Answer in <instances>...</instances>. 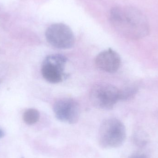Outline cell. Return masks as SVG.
<instances>
[{"instance_id":"obj_11","label":"cell","mask_w":158,"mask_h":158,"mask_svg":"<svg viewBox=\"0 0 158 158\" xmlns=\"http://www.w3.org/2000/svg\"><path fill=\"white\" fill-rule=\"evenodd\" d=\"M130 158H138V155L132 156Z\"/></svg>"},{"instance_id":"obj_4","label":"cell","mask_w":158,"mask_h":158,"mask_svg":"<svg viewBox=\"0 0 158 158\" xmlns=\"http://www.w3.org/2000/svg\"><path fill=\"white\" fill-rule=\"evenodd\" d=\"M67 62L65 56L60 54L50 55L43 62L41 73L44 78L51 83L61 82L67 77L65 68Z\"/></svg>"},{"instance_id":"obj_7","label":"cell","mask_w":158,"mask_h":158,"mask_svg":"<svg viewBox=\"0 0 158 158\" xmlns=\"http://www.w3.org/2000/svg\"><path fill=\"white\" fill-rule=\"evenodd\" d=\"M97 67L101 71L115 73L120 66L121 60L118 53L109 48L99 53L95 58Z\"/></svg>"},{"instance_id":"obj_6","label":"cell","mask_w":158,"mask_h":158,"mask_svg":"<svg viewBox=\"0 0 158 158\" xmlns=\"http://www.w3.org/2000/svg\"><path fill=\"white\" fill-rule=\"evenodd\" d=\"M53 111L58 120L70 124L78 122L80 109L77 101L70 98H60L55 103Z\"/></svg>"},{"instance_id":"obj_9","label":"cell","mask_w":158,"mask_h":158,"mask_svg":"<svg viewBox=\"0 0 158 158\" xmlns=\"http://www.w3.org/2000/svg\"><path fill=\"white\" fill-rule=\"evenodd\" d=\"M137 89L135 86H127L121 89H119V100H130L135 96L137 93Z\"/></svg>"},{"instance_id":"obj_5","label":"cell","mask_w":158,"mask_h":158,"mask_svg":"<svg viewBox=\"0 0 158 158\" xmlns=\"http://www.w3.org/2000/svg\"><path fill=\"white\" fill-rule=\"evenodd\" d=\"M46 40L55 48L68 49L73 47L75 40L71 29L63 23H56L50 26L45 32Z\"/></svg>"},{"instance_id":"obj_12","label":"cell","mask_w":158,"mask_h":158,"mask_svg":"<svg viewBox=\"0 0 158 158\" xmlns=\"http://www.w3.org/2000/svg\"><path fill=\"white\" fill-rule=\"evenodd\" d=\"M24 158V157H22V158Z\"/></svg>"},{"instance_id":"obj_10","label":"cell","mask_w":158,"mask_h":158,"mask_svg":"<svg viewBox=\"0 0 158 158\" xmlns=\"http://www.w3.org/2000/svg\"><path fill=\"white\" fill-rule=\"evenodd\" d=\"M4 135V134L3 132V131H2V130L0 129V138L3 137Z\"/></svg>"},{"instance_id":"obj_3","label":"cell","mask_w":158,"mask_h":158,"mask_svg":"<svg viewBox=\"0 0 158 158\" xmlns=\"http://www.w3.org/2000/svg\"><path fill=\"white\" fill-rule=\"evenodd\" d=\"M90 99L97 108L105 110L111 109L119 100V89L107 83L96 84L90 91Z\"/></svg>"},{"instance_id":"obj_1","label":"cell","mask_w":158,"mask_h":158,"mask_svg":"<svg viewBox=\"0 0 158 158\" xmlns=\"http://www.w3.org/2000/svg\"><path fill=\"white\" fill-rule=\"evenodd\" d=\"M110 20L118 31L130 39H142L149 33L150 27L146 17L133 6L113 7L110 10Z\"/></svg>"},{"instance_id":"obj_2","label":"cell","mask_w":158,"mask_h":158,"mask_svg":"<svg viewBox=\"0 0 158 158\" xmlns=\"http://www.w3.org/2000/svg\"><path fill=\"white\" fill-rule=\"evenodd\" d=\"M126 138V128L119 120L110 118L102 122L98 135V143L101 147H120L124 143Z\"/></svg>"},{"instance_id":"obj_8","label":"cell","mask_w":158,"mask_h":158,"mask_svg":"<svg viewBox=\"0 0 158 158\" xmlns=\"http://www.w3.org/2000/svg\"><path fill=\"white\" fill-rule=\"evenodd\" d=\"M40 118L39 111L35 109H29L23 115V120L27 124L32 125L36 123Z\"/></svg>"}]
</instances>
